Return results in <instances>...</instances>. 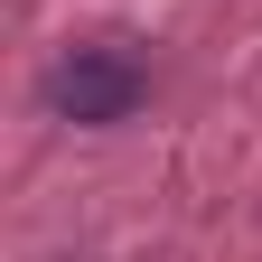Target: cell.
I'll use <instances>...</instances> for the list:
<instances>
[{
	"instance_id": "obj_1",
	"label": "cell",
	"mask_w": 262,
	"mask_h": 262,
	"mask_svg": "<svg viewBox=\"0 0 262 262\" xmlns=\"http://www.w3.org/2000/svg\"><path fill=\"white\" fill-rule=\"evenodd\" d=\"M141 94H150L141 56H122V47H66V56L47 66L38 103H47L56 122H75V131H113V122L141 113Z\"/></svg>"
}]
</instances>
